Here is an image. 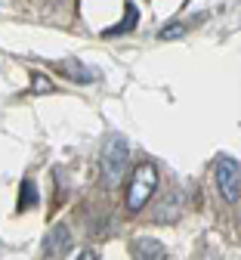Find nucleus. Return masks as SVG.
I'll list each match as a JSON object with an SVG mask.
<instances>
[{"mask_svg":"<svg viewBox=\"0 0 241 260\" xmlns=\"http://www.w3.org/2000/svg\"><path fill=\"white\" fill-rule=\"evenodd\" d=\"M140 22V13H136V7L133 4H127V13H124V19L115 25V28H109L106 31V38H118V35H127V31H133V25Z\"/></svg>","mask_w":241,"mask_h":260,"instance_id":"0eeeda50","label":"nucleus"},{"mask_svg":"<svg viewBox=\"0 0 241 260\" xmlns=\"http://www.w3.org/2000/svg\"><path fill=\"white\" fill-rule=\"evenodd\" d=\"M155 189H158L155 165H152V161H140L136 171H133V177H130V186H127V208L133 214H140L149 205V199L155 195Z\"/></svg>","mask_w":241,"mask_h":260,"instance_id":"f03ea898","label":"nucleus"},{"mask_svg":"<svg viewBox=\"0 0 241 260\" xmlns=\"http://www.w3.org/2000/svg\"><path fill=\"white\" fill-rule=\"evenodd\" d=\"M214 177H217V189H220V195H223L226 202L235 205V202L241 199V174H238V161H235V158H220Z\"/></svg>","mask_w":241,"mask_h":260,"instance_id":"7ed1b4c3","label":"nucleus"},{"mask_svg":"<svg viewBox=\"0 0 241 260\" xmlns=\"http://www.w3.org/2000/svg\"><path fill=\"white\" fill-rule=\"evenodd\" d=\"M130 165V149L124 143V137H109L106 146H102V158H99V168H102V183L109 189H118L124 174Z\"/></svg>","mask_w":241,"mask_h":260,"instance_id":"f257e3e1","label":"nucleus"},{"mask_svg":"<svg viewBox=\"0 0 241 260\" xmlns=\"http://www.w3.org/2000/svg\"><path fill=\"white\" fill-rule=\"evenodd\" d=\"M133 254H136V257H146V260H161L167 251H164V245L155 242V239H140V242L133 245Z\"/></svg>","mask_w":241,"mask_h":260,"instance_id":"423d86ee","label":"nucleus"},{"mask_svg":"<svg viewBox=\"0 0 241 260\" xmlns=\"http://www.w3.org/2000/svg\"><path fill=\"white\" fill-rule=\"evenodd\" d=\"M31 90L34 93H53V81L47 75H34L31 78Z\"/></svg>","mask_w":241,"mask_h":260,"instance_id":"9d476101","label":"nucleus"},{"mask_svg":"<svg viewBox=\"0 0 241 260\" xmlns=\"http://www.w3.org/2000/svg\"><path fill=\"white\" fill-rule=\"evenodd\" d=\"M59 72H62L65 78H72V81H78V84H90V81L96 78V72H90V69H81V62H75V59H68V62H62V65H59Z\"/></svg>","mask_w":241,"mask_h":260,"instance_id":"39448f33","label":"nucleus"},{"mask_svg":"<svg viewBox=\"0 0 241 260\" xmlns=\"http://www.w3.org/2000/svg\"><path fill=\"white\" fill-rule=\"evenodd\" d=\"M34 202H38V189H34V183H31V180H25V183H22V195H19V205H16V211L22 214V211H28Z\"/></svg>","mask_w":241,"mask_h":260,"instance_id":"6e6552de","label":"nucleus"},{"mask_svg":"<svg viewBox=\"0 0 241 260\" xmlns=\"http://www.w3.org/2000/svg\"><path fill=\"white\" fill-rule=\"evenodd\" d=\"M186 31H189L186 25H167V28L158 31V38L161 41H174V38H186Z\"/></svg>","mask_w":241,"mask_h":260,"instance_id":"1a4fd4ad","label":"nucleus"},{"mask_svg":"<svg viewBox=\"0 0 241 260\" xmlns=\"http://www.w3.org/2000/svg\"><path fill=\"white\" fill-rule=\"evenodd\" d=\"M68 248H72V233H68V226H53L50 236L44 239V257H65Z\"/></svg>","mask_w":241,"mask_h":260,"instance_id":"20e7f679","label":"nucleus"}]
</instances>
